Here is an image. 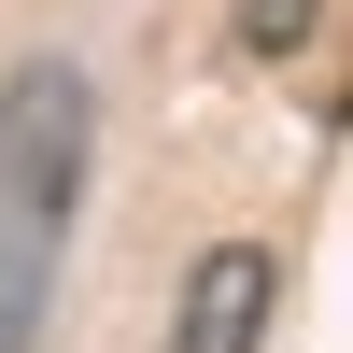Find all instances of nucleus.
Wrapping results in <instances>:
<instances>
[{"label": "nucleus", "mask_w": 353, "mask_h": 353, "mask_svg": "<svg viewBox=\"0 0 353 353\" xmlns=\"http://www.w3.org/2000/svg\"><path fill=\"white\" fill-rule=\"evenodd\" d=\"M85 170H99V99L71 57H28L0 85V353H43V325H57Z\"/></svg>", "instance_id": "nucleus-1"}, {"label": "nucleus", "mask_w": 353, "mask_h": 353, "mask_svg": "<svg viewBox=\"0 0 353 353\" xmlns=\"http://www.w3.org/2000/svg\"><path fill=\"white\" fill-rule=\"evenodd\" d=\"M283 311V254L269 241H212L184 269V311H170V353H254Z\"/></svg>", "instance_id": "nucleus-2"}, {"label": "nucleus", "mask_w": 353, "mask_h": 353, "mask_svg": "<svg viewBox=\"0 0 353 353\" xmlns=\"http://www.w3.org/2000/svg\"><path fill=\"white\" fill-rule=\"evenodd\" d=\"M311 43V0H241V57H297Z\"/></svg>", "instance_id": "nucleus-3"}]
</instances>
